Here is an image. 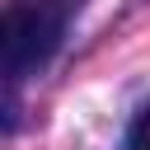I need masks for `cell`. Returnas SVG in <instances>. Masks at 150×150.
<instances>
[{"label":"cell","mask_w":150,"mask_h":150,"mask_svg":"<svg viewBox=\"0 0 150 150\" xmlns=\"http://www.w3.org/2000/svg\"><path fill=\"white\" fill-rule=\"evenodd\" d=\"M61 28H66V19L14 0V5L5 9V33H0L5 75H9V80H23V75L42 70V66L52 61V52L61 47Z\"/></svg>","instance_id":"cell-1"},{"label":"cell","mask_w":150,"mask_h":150,"mask_svg":"<svg viewBox=\"0 0 150 150\" xmlns=\"http://www.w3.org/2000/svg\"><path fill=\"white\" fill-rule=\"evenodd\" d=\"M127 150H150V103L136 112V122H131V136H127Z\"/></svg>","instance_id":"cell-2"},{"label":"cell","mask_w":150,"mask_h":150,"mask_svg":"<svg viewBox=\"0 0 150 150\" xmlns=\"http://www.w3.org/2000/svg\"><path fill=\"white\" fill-rule=\"evenodd\" d=\"M23 5H33V9H47V14L66 19V14H70V9H80L84 0H23Z\"/></svg>","instance_id":"cell-3"}]
</instances>
